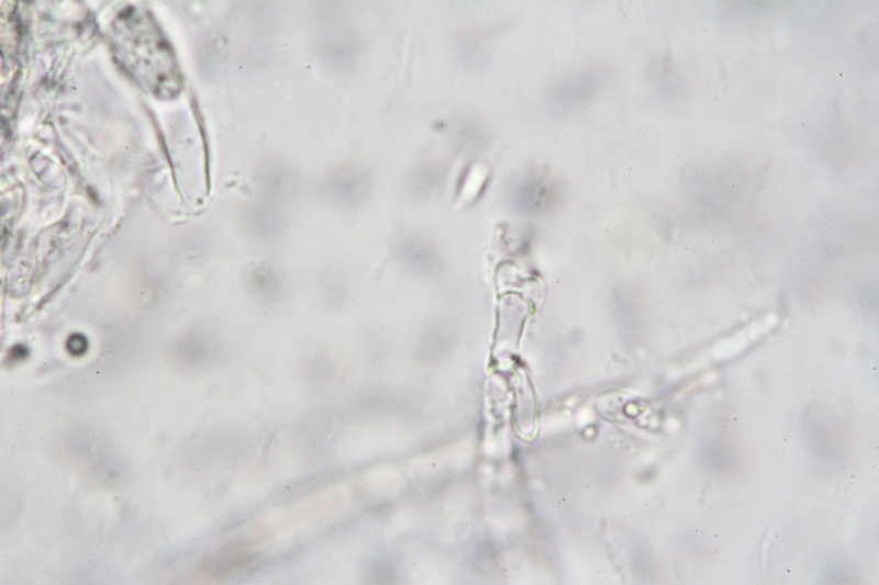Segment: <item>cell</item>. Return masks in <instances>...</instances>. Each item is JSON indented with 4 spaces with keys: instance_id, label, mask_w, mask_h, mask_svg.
<instances>
[{
    "instance_id": "obj_1",
    "label": "cell",
    "mask_w": 879,
    "mask_h": 585,
    "mask_svg": "<svg viewBox=\"0 0 879 585\" xmlns=\"http://www.w3.org/2000/svg\"><path fill=\"white\" fill-rule=\"evenodd\" d=\"M115 56L123 68L157 95L179 91L181 80L175 56L156 23L135 10L114 24Z\"/></svg>"
}]
</instances>
